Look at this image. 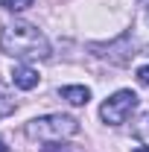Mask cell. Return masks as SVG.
I'll use <instances>...</instances> for the list:
<instances>
[{"label":"cell","mask_w":149,"mask_h":152,"mask_svg":"<svg viewBox=\"0 0 149 152\" xmlns=\"http://www.w3.org/2000/svg\"><path fill=\"white\" fill-rule=\"evenodd\" d=\"M38 79H41V76H38L29 64H18V67L12 70V82H15V88H20V91H32L38 85Z\"/></svg>","instance_id":"cell-4"},{"label":"cell","mask_w":149,"mask_h":152,"mask_svg":"<svg viewBox=\"0 0 149 152\" xmlns=\"http://www.w3.org/2000/svg\"><path fill=\"white\" fill-rule=\"evenodd\" d=\"M15 108H18V102H15V94H12L6 85H0V120H3V117H9Z\"/></svg>","instance_id":"cell-6"},{"label":"cell","mask_w":149,"mask_h":152,"mask_svg":"<svg viewBox=\"0 0 149 152\" xmlns=\"http://www.w3.org/2000/svg\"><path fill=\"white\" fill-rule=\"evenodd\" d=\"M35 0H3V9H9V12H23V9H29Z\"/></svg>","instance_id":"cell-7"},{"label":"cell","mask_w":149,"mask_h":152,"mask_svg":"<svg viewBox=\"0 0 149 152\" xmlns=\"http://www.w3.org/2000/svg\"><path fill=\"white\" fill-rule=\"evenodd\" d=\"M134 108H137V94H134V91H117V94H111L102 102L99 117H102L108 126H123L131 114H134Z\"/></svg>","instance_id":"cell-3"},{"label":"cell","mask_w":149,"mask_h":152,"mask_svg":"<svg viewBox=\"0 0 149 152\" xmlns=\"http://www.w3.org/2000/svg\"><path fill=\"white\" fill-rule=\"evenodd\" d=\"M58 94H61V99H67V102H73V105H85V102L91 99V91H88L85 85H64Z\"/></svg>","instance_id":"cell-5"},{"label":"cell","mask_w":149,"mask_h":152,"mask_svg":"<svg viewBox=\"0 0 149 152\" xmlns=\"http://www.w3.org/2000/svg\"><path fill=\"white\" fill-rule=\"evenodd\" d=\"M76 132H79V120L70 114H44V117H35L26 123V134L35 140H47V143L73 137Z\"/></svg>","instance_id":"cell-2"},{"label":"cell","mask_w":149,"mask_h":152,"mask_svg":"<svg viewBox=\"0 0 149 152\" xmlns=\"http://www.w3.org/2000/svg\"><path fill=\"white\" fill-rule=\"evenodd\" d=\"M131 152H149V146H137V149H131Z\"/></svg>","instance_id":"cell-10"},{"label":"cell","mask_w":149,"mask_h":152,"mask_svg":"<svg viewBox=\"0 0 149 152\" xmlns=\"http://www.w3.org/2000/svg\"><path fill=\"white\" fill-rule=\"evenodd\" d=\"M137 79H140V82H143V85L149 88V64H143V67H137Z\"/></svg>","instance_id":"cell-9"},{"label":"cell","mask_w":149,"mask_h":152,"mask_svg":"<svg viewBox=\"0 0 149 152\" xmlns=\"http://www.w3.org/2000/svg\"><path fill=\"white\" fill-rule=\"evenodd\" d=\"M137 3H143V6H149V0H137Z\"/></svg>","instance_id":"cell-12"},{"label":"cell","mask_w":149,"mask_h":152,"mask_svg":"<svg viewBox=\"0 0 149 152\" xmlns=\"http://www.w3.org/2000/svg\"><path fill=\"white\" fill-rule=\"evenodd\" d=\"M0 152H9V146H6V143H3V140H0Z\"/></svg>","instance_id":"cell-11"},{"label":"cell","mask_w":149,"mask_h":152,"mask_svg":"<svg viewBox=\"0 0 149 152\" xmlns=\"http://www.w3.org/2000/svg\"><path fill=\"white\" fill-rule=\"evenodd\" d=\"M41 152H79L76 146H70V143H61V140H56V143H47Z\"/></svg>","instance_id":"cell-8"},{"label":"cell","mask_w":149,"mask_h":152,"mask_svg":"<svg viewBox=\"0 0 149 152\" xmlns=\"http://www.w3.org/2000/svg\"><path fill=\"white\" fill-rule=\"evenodd\" d=\"M0 50L12 58H47L50 41L38 26L26 23V20H12L0 32Z\"/></svg>","instance_id":"cell-1"}]
</instances>
